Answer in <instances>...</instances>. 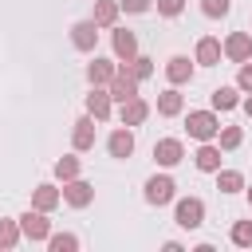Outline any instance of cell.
I'll list each match as a JSON object with an SVG mask.
<instances>
[{"mask_svg":"<svg viewBox=\"0 0 252 252\" xmlns=\"http://www.w3.org/2000/svg\"><path fill=\"white\" fill-rule=\"evenodd\" d=\"M71 146H75V154H87V150L94 146V118H91V114L75 118V130H71Z\"/></svg>","mask_w":252,"mask_h":252,"instance_id":"8fae6325","label":"cell"},{"mask_svg":"<svg viewBox=\"0 0 252 252\" xmlns=\"http://www.w3.org/2000/svg\"><path fill=\"white\" fill-rule=\"evenodd\" d=\"M20 232L35 244V240H47L51 236V220H47V213L43 209H28L24 217H20Z\"/></svg>","mask_w":252,"mask_h":252,"instance_id":"277c9868","label":"cell"},{"mask_svg":"<svg viewBox=\"0 0 252 252\" xmlns=\"http://www.w3.org/2000/svg\"><path fill=\"white\" fill-rule=\"evenodd\" d=\"M106 150H110V158H130V154H134V134H130V126H118V130L106 138Z\"/></svg>","mask_w":252,"mask_h":252,"instance_id":"5bb4252c","label":"cell"},{"mask_svg":"<svg viewBox=\"0 0 252 252\" xmlns=\"http://www.w3.org/2000/svg\"><path fill=\"white\" fill-rule=\"evenodd\" d=\"M150 4H154V0H118V8H126V12H134V16H138V12H150Z\"/></svg>","mask_w":252,"mask_h":252,"instance_id":"d6a6232c","label":"cell"},{"mask_svg":"<svg viewBox=\"0 0 252 252\" xmlns=\"http://www.w3.org/2000/svg\"><path fill=\"white\" fill-rule=\"evenodd\" d=\"M71 43H75L79 51H94V43H98V24H94V20L71 24Z\"/></svg>","mask_w":252,"mask_h":252,"instance_id":"9c48e42d","label":"cell"},{"mask_svg":"<svg viewBox=\"0 0 252 252\" xmlns=\"http://www.w3.org/2000/svg\"><path fill=\"white\" fill-rule=\"evenodd\" d=\"M181 110H185V98H181L177 87H169V91L158 94V114H161V118H173V114H181Z\"/></svg>","mask_w":252,"mask_h":252,"instance_id":"ac0fdd59","label":"cell"},{"mask_svg":"<svg viewBox=\"0 0 252 252\" xmlns=\"http://www.w3.org/2000/svg\"><path fill=\"white\" fill-rule=\"evenodd\" d=\"M217 138H220V150H236L244 142V130L240 126H224V130H217Z\"/></svg>","mask_w":252,"mask_h":252,"instance_id":"4316f807","label":"cell"},{"mask_svg":"<svg viewBox=\"0 0 252 252\" xmlns=\"http://www.w3.org/2000/svg\"><path fill=\"white\" fill-rule=\"evenodd\" d=\"M217 189H220V193H240V189H244V173H236V169H217Z\"/></svg>","mask_w":252,"mask_h":252,"instance_id":"603a6c76","label":"cell"},{"mask_svg":"<svg viewBox=\"0 0 252 252\" xmlns=\"http://www.w3.org/2000/svg\"><path fill=\"white\" fill-rule=\"evenodd\" d=\"M220 51H224L232 63H244V59H252V35H248V32H232V35L220 43Z\"/></svg>","mask_w":252,"mask_h":252,"instance_id":"ba28073f","label":"cell"},{"mask_svg":"<svg viewBox=\"0 0 252 252\" xmlns=\"http://www.w3.org/2000/svg\"><path fill=\"white\" fill-rule=\"evenodd\" d=\"M79 169H83V161H79L75 154H67V158H59V161H55V177H59V181L79 177Z\"/></svg>","mask_w":252,"mask_h":252,"instance_id":"cb8c5ba5","label":"cell"},{"mask_svg":"<svg viewBox=\"0 0 252 252\" xmlns=\"http://www.w3.org/2000/svg\"><path fill=\"white\" fill-rule=\"evenodd\" d=\"M114 55H118V63H130L138 55V35L130 28H114Z\"/></svg>","mask_w":252,"mask_h":252,"instance_id":"4fadbf2b","label":"cell"},{"mask_svg":"<svg viewBox=\"0 0 252 252\" xmlns=\"http://www.w3.org/2000/svg\"><path fill=\"white\" fill-rule=\"evenodd\" d=\"M209 98H213V110H232V106H240V94H236V87H217Z\"/></svg>","mask_w":252,"mask_h":252,"instance_id":"7402d4cb","label":"cell"},{"mask_svg":"<svg viewBox=\"0 0 252 252\" xmlns=\"http://www.w3.org/2000/svg\"><path fill=\"white\" fill-rule=\"evenodd\" d=\"M248 205H252V189H248Z\"/></svg>","mask_w":252,"mask_h":252,"instance_id":"e575fe53","label":"cell"},{"mask_svg":"<svg viewBox=\"0 0 252 252\" xmlns=\"http://www.w3.org/2000/svg\"><path fill=\"white\" fill-rule=\"evenodd\" d=\"M114 67H118V63H110V59H94V63H87V79H91V87H106L110 75H114Z\"/></svg>","mask_w":252,"mask_h":252,"instance_id":"44dd1931","label":"cell"},{"mask_svg":"<svg viewBox=\"0 0 252 252\" xmlns=\"http://www.w3.org/2000/svg\"><path fill=\"white\" fill-rule=\"evenodd\" d=\"M244 114H248V118H252V94H248V98H244Z\"/></svg>","mask_w":252,"mask_h":252,"instance_id":"836d02e7","label":"cell"},{"mask_svg":"<svg viewBox=\"0 0 252 252\" xmlns=\"http://www.w3.org/2000/svg\"><path fill=\"white\" fill-rule=\"evenodd\" d=\"M185 126H189V138H197V142H213L217 130H220V118H217V110H189Z\"/></svg>","mask_w":252,"mask_h":252,"instance_id":"6da1fadb","label":"cell"},{"mask_svg":"<svg viewBox=\"0 0 252 252\" xmlns=\"http://www.w3.org/2000/svg\"><path fill=\"white\" fill-rule=\"evenodd\" d=\"M158 4V16H181L185 12V0H154Z\"/></svg>","mask_w":252,"mask_h":252,"instance_id":"4dcf8cb0","label":"cell"},{"mask_svg":"<svg viewBox=\"0 0 252 252\" xmlns=\"http://www.w3.org/2000/svg\"><path fill=\"white\" fill-rule=\"evenodd\" d=\"M118 118H122V126H142V122L150 118V102L134 94V98H126V102H122V110H118Z\"/></svg>","mask_w":252,"mask_h":252,"instance_id":"7c38bea8","label":"cell"},{"mask_svg":"<svg viewBox=\"0 0 252 252\" xmlns=\"http://www.w3.org/2000/svg\"><path fill=\"white\" fill-rule=\"evenodd\" d=\"M59 201H63V193L55 185H35V193H32V209H43V213H51Z\"/></svg>","mask_w":252,"mask_h":252,"instance_id":"ffe728a7","label":"cell"},{"mask_svg":"<svg viewBox=\"0 0 252 252\" xmlns=\"http://www.w3.org/2000/svg\"><path fill=\"white\" fill-rule=\"evenodd\" d=\"M106 91H110V98H118V102H126V98H134V94H138V79H134L130 63H118V67H114V75H110Z\"/></svg>","mask_w":252,"mask_h":252,"instance_id":"7a4b0ae2","label":"cell"},{"mask_svg":"<svg viewBox=\"0 0 252 252\" xmlns=\"http://www.w3.org/2000/svg\"><path fill=\"white\" fill-rule=\"evenodd\" d=\"M47 244H51V252H75V248H79V236H71V232H51Z\"/></svg>","mask_w":252,"mask_h":252,"instance_id":"484cf974","label":"cell"},{"mask_svg":"<svg viewBox=\"0 0 252 252\" xmlns=\"http://www.w3.org/2000/svg\"><path fill=\"white\" fill-rule=\"evenodd\" d=\"M220 55H224V51H220V39H213V35H201V39H197V63H201V67H217Z\"/></svg>","mask_w":252,"mask_h":252,"instance_id":"9a60e30c","label":"cell"},{"mask_svg":"<svg viewBox=\"0 0 252 252\" xmlns=\"http://www.w3.org/2000/svg\"><path fill=\"white\" fill-rule=\"evenodd\" d=\"M181 158H185V146H181V138H161V142H154V161H158V165L173 169Z\"/></svg>","mask_w":252,"mask_h":252,"instance_id":"52a82bcc","label":"cell"},{"mask_svg":"<svg viewBox=\"0 0 252 252\" xmlns=\"http://www.w3.org/2000/svg\"><path fill=\"white\" fill-rule=\"evenodd\" d=\"M232 244L236 248H252V220H236L232 224Z\"/></svg>","mask_w":252,"mask_h":252,"instance_id":"83f0119b","label":"cell"},{"mask_svg":"<svg viewBox=\"0 0 252 252\" xmlns=\"http://www.w3.org/2000/svg\"><path fill=\"white\" fill-rule=\"evenodd\" d=\"M130 71H134V79L142 83V79H150V75H154V59H146V55H134V59H130Z\"/></svg>","mask_w":252,"mask_h":252,"instance_id":"f546056e","label":"cell"},{"mask_svg":"<svg viewBox=\"0 0 252 252\" xmlns=\"http://www.w3.org/2000/svg\"><path fill=\"white\" fill-rule=\"evenodd\" d=\"M236 87H240V91H248V94H252V63H248V59H244V63H240V75H236Z\"/></svg>","mask_w":252,"mask_h":252,"instance_id":"1f68e13d","label":"cell"},{"mask_svg":"<svg viewBox=\"0 0 252 252\" xmlns=\"http://www.w3.org/2000/svg\"><path fill=\"white\" fill-rule=\"evenodd\" d=\"M228 8H232V0H201V12H205L209 20H224Z\"/></svg>","mask_w":252,"mask_h":252,"instance_id":"f1b7e54d","label":"cell"},{"mask_svg":"<svg viewBox=\"0 0 252 252\" xmlns=\"http://www.w3.org/2000/svg\"><path fill=\"white\" fill-rule=\"evenodd\" d=\"M173 220H177L181 228H201V224H205V201H201V197H181V201L173 205Z\"/></svg>","mask_w":252,"mask_h":252,"instance_id":"3957f363","label":"cell"},{"mask_svg":"<svg viewBox=\"0 0 252 252\" xmlns=\"http://www.w3.org/2000/svg\"><path fill=\"white\" fill-rule=\"evenodd\" d=\"M110 91L106 87H91V94H87V114L94 118V122H106L110 118Z\"/></svg>","mask_w":252,"mask_h":252,"instance_id":"30bf717a","label":"cell"},{"mask_svg":"<svg viewBox=\"0 0 252 252\" xmlns=\"http://www.w3.org/2000/svg\"><path fill=\"white\" fill-rule=\"evenodd\" d=\"M118 12H122L118 0H94V16H91V20H94L98 28H114V24H118Z\"/></svg>","mask_w":252,"mask_h":252,"instance_id":"d6986e66","label":"cell"},{"mask_svg":"<svg viewBox=\"0 0 252 252\" xmlns=\"http://www.w3.org/2000/svg\"><path fill=\"white\" fill-rule=\"evenodd\" d=\"M193 161H197V169H201V173H217V169H220V146L201 142V150L193 154Z\"/></svg>","mask_w":252,"mask_h":252,"instance_id":"2e32d148","label":"cell"},{"mask_svg":"<svg viewBox=\"0 0 252 252\" xmlns=\"http://www.w3.org/2000/svg\"><path fill=\"white\" fill-rule=\"evenodd\" d=\"M20 220H0V248H16L20 244Z\"/></svg>","mask_w":252,"mask_h":252,"instance_id":"d4e9b609","label":"cell"},{"mask_svg":"<svg viewBox=\"0 0 252 252\" xmlns=\"http://www.w3.org/2000/svg\"><path fill=\"white\" fill-rule=\"evenodd\" d=\"M165 79H169L173 87H181V83H189V79H193V63H189L185 55H173V59L165 63Z\"/></svg>","mask_w":252,"mask_h":252,"instance_id":"e0dca14e","label":"cell"},{"mask_svg":"<svg viewBox=\"0 0 252 252\" xmlns=\"http://www.w3.org/2000/svg\"><path fill=\"white\" fill-rule=\"evenodd\" d=\"M173 189H177V185H173L169 173H154V177L146 181V201H150V205H169V201H173Z\"/></svg>","mask_w":252,"mask_h":252,"instance_id":"8992f818","label":"cell"},{"mask_svg":"<svg viewBox=\"0 0 252 252\" xmlns=\"http://www.w3.org/2000/svg\"><path fill=\"white\" fill-rule=\"evenodd\" d=\"M63 201H67L71 209H87V205L94 201V185L83 181V177H71V181H63Z\"/></svg>","mask_w":252,"mask_h":252,"instance_id":"5b68a950","label":"cell"}]
</instances>
